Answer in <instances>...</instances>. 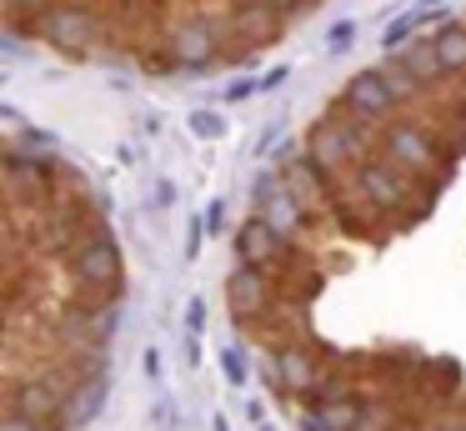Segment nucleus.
<instances>
[{
	"instance_id": "25",
	"label": "nucleus",
	"mask_w": 466,
	"mask_h": 431,
	"mask_svg": "<svg viewBox=\"0 0 466 431\" xmlns=\"http://www.w3.org/2000/svg\"><path fill=\"white\" fill-rule=\"evenodd\" d=\"M156 200H161V206H171V200H176V186H171V180H161V186H156Z\"/></svg>"
},
{
	"instance_id": "14",
	"label": "nucleus",
	"mask_w": 466,
	"mask_h": 431,
	"mask_svg": "<svg viewBox=\"0 0 466 431\" xmlns=\"http://www.w3.org/2000/svg\"><path fill=\"white\" fill-rule=\"evenodd\" d=\"M221 366H226V381H231V386H246V381H251V361H246L241 346H226L221 351Z\"/></svg>"
},
{
	"instance_id": "15",
	"label": "nucleus",
	"mask_w": 466,
	"mask_h": 431,
	"mask_svg": "<svg viewBox=\"0 0 466 431\" xmlns=\"http://www.w3.org/2000/svg\"><path fill=\"white\" fill-rule=\"evenodd\" d=\"M191 130L201 140H216V136H226V120H221V110H191Z\"/></svg>"
},
{
	"instance_id": "8",
	"label": "nucleus",
	"mask_w": 466,
	"mask_h": 431,
	"mask_svg": "<svg viewBox=\"0 0 466 431\" xmlns=\"http://www.w3.org/2000/svg\"><path fill=\"white\" fill-rule=\"evenodd\" d=\"M341 100L351 110H361V116H371L376 126H386V120H391V110L401 106V100H396V90L386 86L381 70H361V76H351V80H346V90H341Z\"/></svg>"
},
{
	"instance_id": "18",
	"label": "nucleus",
	"mask_w": 466,
	"mask_h": 431,
	"mask_svg": "<svg viewBox=\"0 0 466 431\" xmlns=\"http://www.w3.org/2000/svg\"><path fill=\"white\" fill-rule=\"evenodd\" d=\"M201 236H206V226H201V221H191V231H186V261L201 256Z\"/></svg>"
},
{
	"instance_id": "4",
	"label": "nucleus",
	"mask_w": 466,
	"mask_h": 431,
	"mask_svg": "<svg viewBox=\"0 0 466 431\" xmlns=\"http://www.w3.org/2000/svg\"><path fill=\"white\" fill-rule=\"evenodd\" d=\"M381 150L401 170L431 180V186H446L451 160H441V140H436L426 126H416V120H386V126H381Z\"/></svg>"
},
{
	"instance_id": "11",
	"label": "nucleus",
	"mask_w": 466,
	"mask_h": 431,
	"mask_svg": "<svg viewBox=\"0 0 466 431\" xmlns=\"http://www.w3.org/2000/svg\"><path fill=\"white\" fill-rule=\"evenodd\" d=\"M436 56H441V66H446V76H466V26L461 20H446L441 30H436Z\"/></svg>"
},
{
	"instance_id": "26",
	"label": "nucleus",
	"mask_w": 466,
	"mask_h": 431,
	"mask_svg": "<svg viewBox=\"0 0 466 431\" xmlns=\"http://www.w3.org/2000/svg\"><path fill=\"white\" fill-rule=\"evenodd\" d=\"M431 431H466V421H461V416H451V421H441V426H431Z\"/></svg>"
},
{
	"instance_id": "12",
	"label": "nucleus",
	"mask_w": 466,
	"mask_h": 431,
	"mask_svg": "<svg viewBox=\"0 0 466 431\" xmlns=\"http://www.w3.org/2000/svg\"><path fill=\"white\" fill-rule=\"evenodd\" d=\"M376 70L386 76V86L396 90V100H401V106H411V100H421V96H426V86L411 76V66L401 60V50H391V56H381V66H376Z\"/></svg>"
},
{
	"instance_id": "13",
	"label": "nucleus",
	"mask_w": 466,
	"mask_h": 431,
	"mask_svg": "<svg viewBox=\"0 0 466 431\" xmlns=\"http://www.w3.org/2000/svg\"><path fill=\"white\" fill-rule=\"evenodd\" d=\"M421 26V10H411V15H401V20H391V26L381 30V46L386 50H396V46H411V30Z\"/></svg>"
},
{
	"instance_id": "16",
	"label": "nucleus",
	"mask_w": 466,
	"mask_h": 431,
	"mask_svg": "<svg viewBox=\"0 0 466 431\" xmlns=\"http://www.w3.org/2000/svg\"><path fill=\"white\" fill-rule=\"evenodd\" d=\"M256 90H261V76H256V80H231V86L221 90V100H226V106H241V100H251Z\"/></svg>"
},
{
	"instance_id": "1",
	"label": "nucleus",
	"mask_w": 466,
	"mask_h": 431,
	"mask_svg": "<svg viewBox=\"0 0 466 431\" xmlns=\"http://www.w3.org/2000/svg\"><path fill=\"white\" fill-rule=\"evenodd\" d=\"M61 266H66V281H71V301H86V306L121 301L116 291L126 286V256L106 226L96 236H86L76 251H66Z\"/></svg>"
},
{
	"instance_id": "9",
	"label": "nucleus",
	"mask_w": 466,
	"mask_h": 431,
	"mask_svg": "<svg viewBox=\"0 0 466 431\" xmlns=\"http://www.w3.org/2000/svg\"><path fill=\"white\" fill-rule=\"evenodd\" d=\"M106 391H111V376H101V381H91V386H81L71 401H66V411L56 416V426L61 431H86L96 421V411L106 406Z\"/></svg>"
},
{
	"instance_id": "23",
	"label": "nucleus",
	"mask_w": 466,
	"mask_h": 431,
	"mask_svg": "<svg viewBox=\"0 0 466 431\" xmlns=\"http://www.w3.org/2000/svg\"><path fill=\"white\" fill-rule=\"evenodd\" d=\"M186 361H191V366H201V336H186Z\"/></svg>"
},
{
	"instance_id": "2",
	"label": "nucleus",
	"mask_w": 466,
	"mask_h": 431,
	"mask_svg": "<svg viewBox=\"0 0 466 431\" xmlns=\"http://www.w3.org/2000/svg\"><path fill=\"white\" fill-rule=\"evenodd\" d=\"M31 36L41 40V46L71 56V60H91L111 30H106V15H96V5H81V0H56L51 10H41V15L31 20Z\"/></svg>"
},
{
	"instance_id": "24",
	"label": "nucleus",
	"mask_w": 466,
	"mask_h": 431,
	"mask_svg": "<svg viewBox=\"0 0 466 431\" xmlns=\"http://www.w3.org/2000/svg\"><path fill=\"white\" fill-rule=\"evenodd\" d=\"M281 80H286V66H276V70H266V76H261V90H271V86H281Z\"/></svg>"
},
{
	"instance_id": "17",
	"label": "nucleus",
	"mask_w": 466,
	"mask_h": 431,
	"mask_svg": "<svg viewBox=\"0 0 466 431\" xmlns=\"http://www.w3.org/2000/svg\"><path fill=\"white\" fill-rule=\"evenodd\" d=\"M186 331H191V336H201V331H206V301L201 296L186 306Z\"/></svg>"
},
{
	"instance_id": "3",
	"label": "nucleus",
	"mask_w": 466,
	"mask_h": 431,
	"mask_svg": "<svg viewBox=\"0 0 466 431\" xmlns=\"http://www.w3.org/2000/svg\"><path fill=\"white\" fill-rule=\"evenodd\" d=\"M251 200H256V216H261L271 231H281V236H286V246H296V251H316V246H321L326 231L316 226L311 216H306V206L291 196V186L281 180V170H266V176H256Z\"/></svg>"
},
{
	"instance_id": "21",
	"label": "nucleus",
	"mask_w": 466,
	"mask_h": 431,
	"mask_svg": "<svg viewBox=\"0 0 466 431\" xmlns=\"http://www.w3.org/2000/svg\"><path fill=\"white\" fill-rule=\"evenodd\" d=\"M221 221H226V206L211 200V210H206V231H221Z\"/></svg>"
},
{
	"instance_id": "10",
	"label": "nucleus",
	"mask_w": 466,
	"mask_h": 431,
	"mask_svg": "<svg viewBox=\"0 0 466 431\" xmlns=\"http://www.w3.org/2000/svg\"><path fill=\"white\" fill-rule=\"evenodd\" d=\"M401 60L411 66V76L421 80L426 90H431V86H451L441 56H436V40H411V46H401Z\"/></svg>"
},
{
	"instance_id": "27",
	"label": "nucleus",
	"mask_w": 466,
	"mask_h": 431,
	"mask_svg": "<svg viewBox=\"0 0 466 431\" xmlns=\"http://www.w3.org/2000/svg\"><path fill=\"white\" fill-rule=\"evenodd\" d=\"M256 431H276V426H271V421H261V426H256Z\"/></svg>"
},
{
	"instance_id": "19",
	"label": "nucleus",
	"mask_w": 466,
	"mask_h": 431,
	"mask_svg": "<svg viewBox=\"0 0 466 431\" xmlns=\"http://www.w3.org/2000/svg\"><path fill=\"white\" fill-rule=\"evenodd\" d=\"M351 36H356V26H351V20H341V26H336L331 36H326V46H331V50H341V46H346V40H351Z\"/></svg>"
},
{
	"instance_id": "22",
	"label": "nucleus",
	"mask_w": 466,
	"mask_h": 431,
	"mask_svg": "<svg viewBox=\"0 0 466 431\" xmlns=\"http://www.w3.org/2000/svg\"><path fill=\"white\" fill-rule=\"evenodd\" d=\"M256 5H266V10H276V15H291L301 0H256Z\"/></svg>"
},
{
	"instance_id": "6",
	"label": "nucleus",
	"mask_w": 466,
	"mask_h": 431,
	"mask_svg": "<svg viewBox=\"0 0 466 431\" xmlns=\"http://www.w3.org/2000/svg\"><path fill=\"white\" fill-rule=\"evenodd\" d=\"M166 50L176 56L181 70L211 66L216 50H221V26H216V15H206V10H186V15H176L171 30H166Z\"/></svg>"
},
{
	"instance_id": "20",
	"label": "nucleus",
	"mask_w": 466,
	"mask_h": 431,
	"mask_svg": "<svg viewBox=\"0 0 466 431\" xmlns=\"http://www.w3.org/2000/svg\"><path fill=\"white\" fill-rule=\"evenodd\" d=\"M141 366H146V376H151V381H161V351H156V346H146Z\"/></svg>"
},
{
	"instance_id": "5",
	"label": "nucleus",
	"mask_w": 466,
	"mask_h": 431,
	"mask_svg": "<svg viewBox=\"0 0 466 431\" xmlns=\"http://www.w3.org/2000/svg\"><path fill=\"white\" fill-rule=\"evenodd\" d=\"M276 276L271 271H256V266H241L236 261L231 266V276H226V301H231V321L241 331H256L266 316H271V306H276Z\"/></svg>"
},
{
	"instance_id": "7",
	"label": "nucleus",
	"mask_w": 466,
	"mask_h": 431,
	"mask_svg": "<svg viewBox=\"0 0 466 431\" xmlns=\"http://www.w3.org/2000/svg\"><path fill=\"white\" fill-rule=\"evenodd\" d=\"M291 251H296V246H286L281 231H271L261 216H256V210L241 221V231H236V261H241V266H256V271H271V276H281L286 261H291Z\"/></svg>"
}]
</instances>
